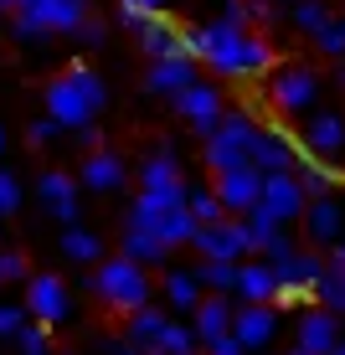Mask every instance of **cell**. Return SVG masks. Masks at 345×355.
Wrapping results in <instances>:
<instances>
[{
    "label": "cell",
    "instance_id": "6da1fadb",
    "mask_svg": "<svg viewBox=\"0 0 345 355\" xmlns=\"http://www.w3.org/2000/svg\"><path fill=\"white\" fill-rule=\"evenodd\" d=\"M180 42H186V52L196 57V67H212L217 78H227V83H237V78H268V72L278 67L268 36L227 26V21L186 26V31H180Z\"/></svg>",
    "mask_w": 345,
    "mask_h": 355
},
{
    "label": "cell",
    "instance_id": "7a4b0ae2",
    "mask_svg": "<svg viewBox=\"0 0 345 355\" xmlns=\"http://www.w3.org/2000/svg\"><path fill=\"white\" fill-rule=\"evenodd\" d=\"M103 103H108V83L98 78L93 67H83V62H72L67 72H57V78L42 88V114H47V119H57L62 129L98 124Z\"/></svg>",
    "mask_w": 345,
    "mask_h": 355
},
{
    "label": "cell",
    "instance_id": "3957f363",
    "mask_svg": "<svg viewBox=\"0 0 345 355\" xmlns=\"http://www.w3.org/2000/svg\"><path fill=\"white\" fill-rule=\"evenodd\" d=\"M88 288H93L114 314H134V309H144V304H150V273H144L140 263H129V258H103V263L88 273Z\"/></svg>",
    "mask_w": 345,
    "mask_h": 355
},
{
    "label": "cell",
    "instance_id": "277c9868",
    "mask_svg": "<svg viewBox=\"0 0 345 355\" xmlns=\"http://www.w3.org/2000/svg\"><path fill=\"white\" fill-rule=\"evenodd\" d=\"M253 134H258V119L248 114V108H227V114L217 119V129L201 139V160H206V170H212V175H221V170L248 165Z\"/></svg>",
    "mask_w": 345,
    "mask_h": 355
},
{
    "label": "cell",
    "instance_id": "5b68a950",
    "mask_svg": "<svg viewBox=\"0 0 345 355\" xmlns=\"http://www.w3.org/2000/svg\"><path fill=\"white\" fill-rule=\"evenodd\" d=\"M268 103L283 119H304L319 103V72L310 62H278L268 72Z\"/></svg>",
    "mask_w": 345,
    "mask_h": 355
},
{
    "label": "cell",
    "instance_id": "8992f818",
    "mask_svg": "<svg viewBox=\"0 0 345 355\" xmlns=\"http://www.w3.org/2000/svg\"><path fill=\"white\" fill-rule=\"evenodd\" d=\"M124 227L150 232L165 252H170V248H186V242L196 237V216L186 211V206H144L140 196H134V206L124 211Z\"/></svg>",
    "mask_w": 345,
    "mask_h": 355
},
{
    "label": "cell",
    "instance_id": "52a82bcc",
    "mask_svg": "<svg viewBox=\"0 0 345 355\" xmlns=\"http://www.w3.org/2000/svg\"><path fill=\"white\" fill-rule=\"evenodd\" d=\"M299 144H304L310 160H325V165L345 170V119L335 108H310V114H304V129H299Z\"/></svg>",
    "mask_w": 345,
    "mask_h": 355
},
{
    "label": "cell",
    "instance_id": "ba28073f",
    "mask_svg": "<svg viewBox=\"0 0 345 355\" xmlns=\"http://www.w3.org/2000/svg\"><path fill=\"white\" fill-rule=\"evenodd\" d=\"M274 268V278H278V299L274 304H304V299H314V284H319V273H325V258L310 248H294L289 258H278V263H268Z\"/></svg>",
    "mask_w": 345,
    "mask_h": 355
},
{
    "label": "cell",
    "instance_id": "9c48e42d",
    "mask_svg": "<svg viewBox=\"0 0 345 355\" xmlns=\"http://www.w3.org/2000/svg\"><path fill=\"white\" fill-rule=\"evenodd\" d=\"M299 227H304V237H310L314 252H325V248H335V242H345V191L310 196V201H304Z\"/></svg>",
    "mask_w": 345,
    "mask_h": 355
},
{
    "label": "cell",
    "instance_id": "30bf717a",
    "mask_svg": "<svg viewBox=\"0 0 345 355\" xmlns=\"http://www.w3.org/2000/svg\"><path fill=\"white\" fill-rule=\"evenodd\" d=\"M191 248L201 252V263H242V258H253V252H248V227H242V216H221V222L196 227Z\"/></svg>",
    "mask_w": 345,
    "mask_h": 355
},
{
    "label": "cell",
    "instance_id": "8fae6325",
    "mask_svg": "<svg viewBox=\"0 0 345 355\" xmlns=\"http://www.w3.org/2000/svg\"><path fill=\"white\" fill-rule=\"evenodd\" d=\"M26 320L47 324V329L72 320V288L57 273H31L26 278Z\"/></svg>",
    "mask_w": 345,
    "mask_h": 355
},
{
    "label": "cell",
    "instance_id": "7c38bea8",
    "mask_svg": "<svg viewBox=\"0 0 345 355\" xmlns=\"http://www.w3.org/2000/svg\"><path fill=\"white\" fill-rule=\"evenodd\" d=\"M170 108H176V114L186 119V124L201 134V139L217 129V119L227 114V103H221V88H217V83H206V78H196L191 88H180L176 98H170Z\"/></svg>",
    "mask_w": 345,
    "mask_h": 355
},
{
    "label": "cell",
    "instance_id": "4fadbf2b",
    "mask_svg": "<svg viewBox=\"0 0 345 355\" xmlns=\"http://www.w3.org/2000/svg\"><path fill=\"white\" fill-rule=\"evenodd\" d=\"M16 10L31 21L42 36H78V26L88 21L83 0H16Z\"/></svg>",
    "mask_w": 345,
    "mask_h": 355
},
{
    "label": "cell",
    "instance_id": "5bb4252c",
    "mask_svg": "<svg viewBox=\"0 0 345 355\" xmlns=\"http://www.w3.org/2000/svg\"><path fill=\"white\" fill-rule=\"evenodd\" d=\"M304 201L310 196L299 191V180H294V170H278V175H263V196H258V211H268L274 222L289 232L294 222L304 216Z\"/></svg>",
    "mask_w": 345,
    "mask_h": 355
},
{
    "label": "cell",
    "instance_id": "9a60e30c",
    "mask_svg": "<svg viewBox=\"0 0 345 355\" xmlns=\"http://www.w3.org/2000/svg\"><path fill=\"white\" fill-rule=\"evenodd\" d=\"M212 196L221 201V211H227V216H248L258 206V196H263V175H258L253 165L221 170V175H212Z\"/></svg>",
    "mask_w": 345,
    "mask_h": 355
},
{
    "label": "cell",
    "instance_id": "2e32d148",
    "mask_svg": "<svg viewBox=\"0 0 345 355\" xmlns=\"http://www.w3.org/2000/svg\"><path fill=\"white\" fill-rule=\"evenodd\" d=\"M36 196H42V211L52 216V222L72 227L78 222V180L67 175V170H42V180H36Z\"/></svg>",
    "mask_w": 345,
    "mask_h": 355
},
{
    "label": "cell",
    "instance_id": "e0dca14e",
    "mask_svg": "<svg viewBox=\"0 0 345 355\" xmlns=\"http://www.w3.org/2000/svg\"><path fill=\"white\" fill-rule=\"evenodd\" d=\"M278 335V314H274V304H242V309H232V335L227 340H237L242 350H263L268 340Z\"/></svg>",
    "mask_w": 345,
    "mask_h": 355
},
{
    "label": "cell",
    "instance_id": "ac0fdd59",
    "mask_svg": "<svg viewBox=\"0 0 345 355\" xmlns=\"http://www.w3.org/2000/svg\"><path fill=\"white\" fill-rule=\"evenodd\" d=\"M201 78V72H196V57L191 52H180V57H155L150 67H144V88H150L155 98H176L180 88H191V83Z\"/></svg>",
    "mask_w": 345,
    "mask_h": 355
},
{
    "label": "cell",
    "instance_id": "d6986e66",
    "mask_svg": "<svg viewBox=\"0 0 345 355\" xmlns=\"http://www.w3.org/2000/svg\"><path fill=\"white\" fill-rule=\"evenodd\" d=\"M294 160H299V150H294L289 134H283L278 124H274V129L258 124V134H253V155H248V165L258 170V175H278V170H294Z\"/></svg>",
    "mask_w": 345,
    "mask_h": 355
},
{
    "label": "cell",
    "instance_id": "ffe728a7",
    "mask_svg": "<svg viewBox=\"0 0 345 355\" xmlns=\"http://www.w3.org/2000/svg\"><path fill=\"white\" fill-rule=\"evenodd\" d=\"M294 340H299V350L304 355H330L340 345V314H330V309H304L299 314V324H294Z\"/></svg>",
    "mask_w": 345,
    "mask_h": 355
},
{
    "label": "cell",
    "instance_id": "44dd1931",
    "mask_svg": "<svg viewBox=\"0 0 345 355\" xmlns=\"http://www.w3.org/2000/svg\"><path fill=\"white\" fill-rule=\"evenodd\" d=\"M72 180H78V191L108 196V191H124L129 165H124V155H114V150H93L88 160H83V175H72Z\"/></svg>",
    "mask_w": 345,
    "mask_h": 355
},
{
    "label": "cell",
    "instance_id": "7402d4cb",
    "mask_svg": "<svg viewBox=\"0 0 345 355\" xmlns=\"http://www.w3.org/2000/svg\"><path fill=\"white\" fill-rule=\"evenodd\" d=\"M191 335H196V345H217V340L232 335V304H227V293H206V299L191 309Z\"/></svg>",
    "mask_w": 345,
    "mask_h": 355
},
{
    "label": "cell",
    "instance_id": "603a6c76",
    "mask_svg": "<svg viewBox=\"0 0 345 355\" xmlns=\"http://www.w3.org/2000/svg\"><path fill=\"white\" fill-rule=\"evenodd\" d=\"M232 293H237L242 304H274L278 299V278H274V268H268L263 258H242Z\"/></svg>",
    "mask_w": 345,
    "mask_h": 355
},
{
    "label": "cell",
    "instance_id": "cb8c5ba5",
    "mask_svg": "<svg viewBox=\"0 0 345 355\" xmlns=\"http://www.w3.org/2000/svg\"><path fill=\"white\" fill-rule=\"evenodd\" d=\"M140 186L144 191H180V160H176V144H155L140 165Z\"/></svg>",
    "mask_w": 345,
    "mask_h": 355
},
{
    "label": "cell",
    "instance_id": "d4e9b609",
    "mask_svg": "<svg viewBox=\"0 0 345 355\" xmlns=\"http://www.w3.org/2000/svg\"><path fill=\"white\" fill-rule=\"evenodd\" d=\"M294 180H299L304 196H330L345 186V170L340 165H325V160H310V155L299 150V160H294Z\"/></svg>",
    "mask_w": 345,
    "mask_h": 355
},
{
    "label": "cell",
    "instance_id": "484cf974",
    "mask_svg": "<svg viewBox=\"0 0 345 355\" xmlns=\"http://www.w3.org/2000/svg\"><path fill=\"white\" fill-rule=\"evenodd\" d=\"M165 324H170V314H165V309H150V304H144V309L124 314V340H129L134 350H150Z\"/></svg>",
    "mask_w": 345,
    "mask_h": 355
},
{
    "label": "cell",
    "instance_id": "4316f807",
    "mask_svg": "<svg viewBox=\"0 0 345 355\" xmlns=\"http://www.w3.org/2000/svg\"><path fill=\"white\" fill-rule=\"evenodd\" d=\"M140 46H144V57H150V62H155V57H180V52H186L180 26H176L170 16H160L150 31H140Z\"/></svg>",
    "mask_w": 345,
    "mask_h": 355
},
{
    "label": "cell",
    "instance_id": "83f0119b",
    "mask_svg": "<svg viewBox=\"0 0 345 355\" xmlns=\"http://www.w3.org/2000/svg\"><path fill=\"white\" fill-rule=\"evenodd\" d=\"M165 304L180 314H191L196 304H201V284H196L191 268H176V273H165Z\"/></svg>",
    "mask_w": 345,
    "mask_h": 355
},
{
    "label": "cell",
    "instance_id": "f1b7e54d",
    "mask_svg": "<svg viewBox=\"0 0 345 355\" xmlns=\"http://www.w3.org/2000/svg\"><path fill=\"white\" fill-rule=\"evenodd\" d=\"M274 16H278L274 0H227V6H221V21H227V26H242V31H248L253 21H258V26H268Z\"/></svg>",
    "mask_w": 345,
    "mask_h": 355
},
{
    "label": "cell",
    "instance_id": "f546056e",
    "mask_svg": "<svg viewBox=\"0 0 345 355\" xmlns=\"http://www.w3.org/2000/svg\"><path fill=\"white\" fill-rule=\"evenodd\" d=\"M62 252L72 263H103V242H98V232H88L83 222H72L62 232Z\"/></svg>",
    "mask_w": 345,
    "mask_h": 355
},
{
    "label": "cell",
    "instance_id": "4dcf8cb0",
    "mask_svg": "<svg viewBox=\"0 0 345 355\" xmlns=\"http://www.w3.org/2000/svg\"><path fill=\"white\" fill-rule=\"evenodd\" d=\"M314 299H319V309L345 314V268L325 263V273H319V284H314Z\"/></svg>",
    "mask_w": 345,
    "mask_h": 355
},
{
    "label": "cell",
    "instance_id": "1f68e13d",
    "mask_svg": "<svg viewBox=\"0 0 345 355\" xmlns=\"http://www.w3.org/2000/svg\"><path fill=\"white\" fill-rule=\"evenodd\" d=\"M119 258H129V263H140V268H150V263H160L165 258V248L150 237V232H134V227H124V248H119Z\"/></svg>",
    "mask_w": 345,
    "mask_h": 355
},
{
    "label": "cell",
    "instance_id": "d6a6232c",
    "mask_svg": "<svg viewBox=\"0 0 345 355\" xmlns=\"http://www.w3.org/2000/svg\"><path fill=\"white\" fill-rule=\"evenodd\" d=\"M330 16H335V10H330V0H294V10H289V26H294V31H304V36H314V31L325 26Z\"/></svg>",
    "mask_w": 345,
    "mask_h": 355
},
{
    "label": "cell",
    "instance_id": "836d02e7",
    "mask_svg": "<svg viewBox=\"0 0 345 355\" xmlns=\"http://www.w3.org/2000/svg\"><path fill=\"white\" fill-rule=\"evenodd\" d=\"M150 355H196V335H191V324L170 320L165 329H160V340L150 345Z\"/></svg>",
    "mask_w": 345,
    "mask_h": 355
},
{
    "label": "cell",
    "instance_id": "e575fe53",
    "mask_svg": "<svg viewBox=\"0 0 345 355\" xmlns=\"http://www.w3.org/2000/svg\"><path fill=\"white\" fill-rule=\"evenodd\" d=\"M191 273H196V284L212 288V293H232V284H237V263H201Z\"/></svg>",
    "mask_w": 345,
    "mask_h": 355
},
{
    "label": "cell",
    "instance_id": "d590c367",
    "mask_svg": "<svg viewBox=\"0 0 345 355\" xmlns=\"http://www.w3.org/2000/svg\"><path fill=\"white\" fill-rule=\"evenodd\" d=\"M310 42H314L325 57H335V62H340V57H345V16H330L325 26H319V31L310 36Z\"/></svg>",
    "mask_w": 345,
    "mask_h": 355
},
{
    "label": "cell",
    "instance_id": "8d00e7d4",
    "mask_svg": "<svg viewBox=\"0 0 345 355\" xmlns=\"http://www.w3.org/2000/svg\"><path fill=\"white\" fill-rule=\"evenodd\" d=\"M186 211L196 216V227H206V222H221V216H227V211H221V201H217L212 191H191V186H186Z\"/></svg>",
    "mask_w": 345,
    "mask_h": 355
},
{
    "label": "cell",
    "instance_id": "74e56055",
    "mask_svg": "<svg viewBox=\"0 0 345 355\" xmlns=\"http://www.w3.org/2000/svg\"><path fill=\"white\" fill-rule=\"evenodd\" d=\"M16 345H21V355H52V335H47V324L26 320L16 329Z\"/></svg>",
    "mask_w": 345,
    "mask_h": 355
},
{
    "label": "cell",
    "instance_id": "f35d334b",
    "mask_svg": "<svg viewBox=\"0 0 345 355\" xmlns=\"http://www.w3.org/2000/svg\"><path fill=\"white\" fill-rule=\"evenodd\" d=\"M160 16H165V10H134V6H119V21H124V26H129L134 36H140V31H150Z\"/></svg>",
    "mask_w": 345,
    "mask_h": 355
},
{
    "label": "cell",
    "instance_id": "ab89813d",
    "mask_svg": "<svg viewBox=\"0 0 345 355\" xmlns=\"http://www.w3.org/2000/svg\"><path fill=\"white\" fill-rule=\"evenodd\" d=\"M21 324H26V304H0V340H16Z\"/></svg>",
    "mask_w": 345,
    "mask_h": 355
},
{
    "label": "cell",
    "instance_id": "60d3db41",
    "mask_svg": "<svg viewBox=\"0 0 345 355\" xmlns=\"http://www.w3.org/2000/svg\"><path fill=\"white\" fill-rule=\"evenodd\" d=\"M16 206H21V180L10 170H0V216H10Z\"/></svg>",
    "mask_w": 345,
    "mask_h": 355
},
{
    "label": "cell",
    "instance_id": "b9f144b4",
    "mask_svg": "<svg viewBox=\"0 0 345 355\" xmlns=\"http://www.w3.org/2000/svg\"><path fill=\"white\" fill-rule=\"evenodd\" d=\"M10 36H16V42H21V46H36V42H47V36H42V31H36V26H31V21H26V16H21V10H10Z\"/></svg>",
    "mask_w": 345,
    "mask_h": 355
},
{
    "label": "cell",
    "instance_id": "7bdbcfd3",
    "mask_svg": "<svg viewBox=\"0 0 345 355\" xmlns=\"http://www.w3.org/2000/svg\"><path fill=\"white\" fill-rule=\"evenodd\" d=\"M57 134H62V124H57V119H47V114H42V119H31L26 139H31V144H52Z\"/></svg>",
    "mask_w": 345,
    "mask_h": 355
},
{
    "label": "cell",
    "instance_id": "ee69618b",
    "mask_svg": "<svg viewBox=\"0 0 345 355\" xmlns=\"http://www.w3.org/2000/svg\"><path fill=\"white\" fill-rule=\"evenodd\" d=\"M26 278V258L21 252H0V284H21Z\"/></svg>",
    "mask_w": 345,
    "mask_h": 355
},
{
    "label": "cell",
    "instance_id": "f6af8a7d",
    "mask_svg": "<svg viewBox=\"0 0 345 355\" xmlns=\"http://www.w3.org/2000/svg\"><path fill=\"white\" fill-rule=\"evenodd\" d=\"M78 36H83V46H103L108 42V21H98V16H88L78 26Z\"/></svg>",
    "mask_w": 345,
    "mask_h": 355
},
{
    "label": "cell",
    "instance_id": "bcb514c9",
    "mask_svg": "<svg viewBox=\"0 0 345 355\" xmlns=\"http://www.w3.org/2000/svg\"><path fill=\"white\" fill-rule=\"evenodd\" d=\"M78 134V144H88V150H103V134H98V124H83V129H72Z\"/></svg>",
    "mask_w": 345,
    "mask_h": 355
},
{
    "label": "cell",
    "instance_id": "7dc6e473",
    "mask_svg": "<svg viewBox=\"0 0 345 355\" xmlns=\"http://www.w3.org/2000/svg\"><path fill=\"white\" fill-rule=\"evenodd\" d=\"M206 355H248L237 345V340H217V345H206Z\"/></svg>",
    "mask_w": 345,
    "mask_h": 355
},
{
    "label": "cell",
    "instance_id": "c3c4849f",
    "mask_svg": "<svg viewBox=\"0 0 345 355\" xmlns=\"http://www.w3.org/2000/svg\"><path fill=\"white\" fill-rule=\"evenodd\" d=\"M119 6H134V10H165L170 0H119Z\"/></svg>",
    "mask_w": 345,
    "mask_h": 355
},
{
    "label": "cell",
    "instance_id": "681fc988",
    "mask_svg": "<svg viewBox=\"0 0 345 355\" xmlns=\"http://www.w3.org/2000/svg\"><path fill=\"white\" fill-rule=\"evenodd\" d=\"M330 263H335V268H345V242H335V248H330Z\"/></svg>",
    "mask_w": 345,
    "mask_h": 355
},
{
    "label": "cell",
    "instance_id": "f907efd6",
    "mask_svg": "<svg viewBox=\"0 0 345 355\" xmlns=\"http://www.w3.org/2000/svg\"><path fill=\"white\" fill-rule=\"evenodd\" d=\"M6 144H10V139H6V124H0V155H6Z\"/></svg>",
    "mask_w": 345,
    "mask_h": 355
},
{
    "label": "cell",
    "instance_id": "816d5d0a",
    "mask_svg": "<svg viewBox=\"0 0 345 355\" xmlns=\"http://www.w3.org/2000/svg\"><path fill=\"white\" fill-rule=\"evenodd\" d=\"M335 78H340V83H345V57H340V67H335Z\"/></svg>",
    "mask_w": 345,
    "mask_h": 355
},
{
    "label": "cell",
    "instance_id": "f5cc1de1",
    "mask_svg": "<svg viewBox=\"0 0 345 355\" xmlns=\"http://www.w3.org/2000/svg\"><path fill=\"white\" fill-rule=\"evenodd\" d=\"M0 10H16V0H0Z\"/></svg>",
    "mask_w": 345,
    "mask_h": 355
},
{
    "label": "cell",
    "instance_id": "db71d44e",
    "mask_svg": "<svg viewBox=\"0 0 345 355\" xmlns=\"http://www.w3.org/2000/svg\"><path fill=\"white\" fill-rule=\"evenodd\" d=\"M330 355H345V340H340V345H335V350H330Z\"/></svg>",
    "mask_w": 345,
    "mask_h": 355
},
{
    "label": "cell",
    "instance_id": "11a10c76",
    "mask_svg": "<svg viewBox=\"0 0 345 355\" xmlns=\"http://www.w3.org/2000/svg\"><path fill=\"white\" fill-rule=\"evenodd\" d=\"M294 355H304V350H294Z\"/></svg>",
    "mask_w": 345,
    "mask_h": 355
}]
</instances>
